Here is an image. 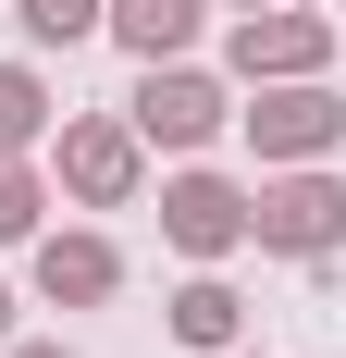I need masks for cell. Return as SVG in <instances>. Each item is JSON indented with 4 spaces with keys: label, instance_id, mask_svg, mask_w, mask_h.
<instances>
[{
    "label": "cell",
    "instance_id": "obj_11",
    "mask_svg": "<svg viewBox=\"0 0 346 358\" xmlns=\"http://www.w3.org/2000/svg\"><path fill=\"white\" fill-rule=\"evenodd\" d=\"M37 210H50V185L25 173V148H0V248H25V235H37Z\"/></svg>",
    "mask_w": 346,
    "mask_h": 358
},
{
    "label": "cell",
    "instance_id": "obj_1",
    "mask_svg": "<svg viewBox=\"0 0 346 358\" xmlns=\"http://www.w3.org/2000/svg\"><path fill=\"white\" fill-rule=\"evenodd\" d=\"M247 235L284 248V259H334L346 248V185L321 161H272V173L247 185Z\"/></svg>",
    "mask_w": 346,
    "mask_h": 358
},
{
    "label": "cell",
    "instance_id": "obj_9",
    "mask_svg": "<svg viewBox=\"0 0 346 358\" xmlns=\"http://www.w3.org/2000/svg\"><path fill=\"white\" fill-rule=\"evenodd\" d=\"M173 334L198 358H223V346H247V296L223 285V272H198V285H173Z\"/></svg>",
    "mask_w": 346,
    "mask_h": 358
},
{
    "label": "cell",
    "instance_id": "obj_3",
    "mask_svg": "<svg viewBox=\"0 0 346 358\" xmlns=\"http://www.w3.org/2000/svg\"><path fill=\"white\" fill-rule=\"evenodd\" d=\"M137 148H210L235 111H223V87H210L198 62H137Z\"/></svg>",
    "mask_w": 346,
    "mask_h": 358
},
{
    "label": "cell",
    "instance_id": "obj_7",
    "mask_svg": "<svg viewBox=\"0 0 346 358\" xmlns=\"http://www.w3.org/2000/svg\"><path fill=\"white\" fill-rule=\"evenodd\" d=\"M111 285H124V248L111 235H37V296L50 309H99Z\"/></svg>",
    "mask_w": 346,
    "mask_h": 358
},
{
    "label": "cell",
    "instance_id": "obj_10",
    "mask_svg": "<svg viewBox=\"0 0 346 358\" xmlns=\"http://www.w3.org/2000/svg\"><path fill=\"white\" fill-rule=\"evenodd\" d=\"M37 136H50V87L25 62H0V148H37Z\"/></svg>",
    "mask_w": 346,
    "mask_h": 358
},
{
    "label": "cell",
    "instance_id": "obj_16",
    "mask_svg": "<svg viewBox=\"0 0 346 358\" xmlns=\"http://www.w3.org/2000/svg\"><path fill=\"white\" fill-rule=\"evenodd\" d=\"M223 358H260V346H223Z\"/></svg>",
    "mask_w": 346,
    "mask_h": 358
},
{
    "label": "cell",
    "instance_id": "obj_8",
    "mask_svg": "<svg viewBox=\"0 0 346 358\" xmlns=\"http://www.w3.org/2000/svg\"><path fill=\"white\" fill-rule=\"evenodd\" d=\"M210 25V0H99V37H124L137 62H186Z\"/></svg>",
    "mask_w": 346,
    "mask_h": 358
},
{
    "label": "cell",
    "instance_id": "obj_15",
    "mask_svg": "<svg viewBox=\"0 0 346 358\" xmlns=\"http://www.w3.org/2000/svg\"><path fill=\"white\" fill-rule=\"evenodd\" d=\"M210 13H260V0H210Z\"/></svg>",
    "mask_w": 346,
    "mask_h": 358
},
{
    "label": "cell",
    "instance_id": "obj_13",
    "mask_svg": "<svg viewBox=\"0 0 346 358\" xmlns=\"http://www.w3.org/2000/svg\"><path fill=\"white\" fill-rule=\"evenodd\" d=\"M0 358H74V346H0Z\"/></svg>",
    "mask_w": 346,
    "mask_h": 358
},
{
    "label": "cell",
    "instance_id": "obj_12",
    "mask_svg": "<svg viewBox=\"0 0 346 358\" xmlns=\"http://www.w3.org/2000/svg\"><path fill=\"white\" fill-rule=\"evenodd\" d=\"M13 25L37 50H74V37H99V0H13Z\"/></svg>",
    "mask_w": 346,
    "mask_h": 358
},
{
    "label": "cell",
    "instance_id": "obj_17",
    "mask_svg": "<svg viewBox=\"0 0 346 358\" xmlns=\"http://www.w3.org/2000/svg\"><path fill=\"white\" fill-rule=\"evenodd\" d=\"M334 37H346V25H334Z\"/></svg>",
    "mask_w": 346,
    "mask_h": 358
},
{
    "label": "cell",
    "instance_id": "obj_6",
    "mask_svg": "<svg viewBox=\"0 0 346 358\" xmlns=\"http://www.w3.org/2000/svg\"><path fill=\"white\" fill-rule=\"evenodd\" d=\"M137 124H99V111H87V124H62V185L74 198H87V210H124V198H137Z\"/></svg>",
    "mask_w": 346,
    "mask_h": 358
},
{
    "label": "cell",
    "instance_id": "obj_5",
    "mask_svg": "<svg viewBox=\"0 0 346 358\" xmlns=\"http://www.w3.org/2000/svg\"><path fill=\"white\" fill-rule=\"evenodd\" d=\"M161 235H173L186 259H235V248H247V185L173 173V185H161Z\"/></svg>",
    "mask_w": 346,
    "mask_h": 358
},
{
    "label": "cell",
    "instance_id": "obj_14",
    "mask_svg": "<svg viewBox=\"0 0 346 358\" xmlns=\"http://www.w3.org/2000/svg\"><path fill=\"white\" fill-rule=\"evenodd\" d=\"M0 346H13V285H0Z\"/></svg>",
    "mask_w": 346,
    "mask_h": 358
},
{
    "label": "cell",
    "instance_id": "obj_4",
    "mask_svg": "<svg viewBox=\"0 0 346 358\" xmlns=\"http://www.w3.org/2000/svg\"><path fill=\"white\" fill-rule=\"evenodd\" d=\"M223 50H235L247 87H272V74H321V62H334V25H321V13L260 0V13H235V37H223Z\"/></svg>",
    "mask_w": 346,
    "mask_h": 358
},
{
    "label": "cell",
    "instance_id": "obj_2",
    "mask_svg": "<svg viewBox=\"0 0 346 358\" xmlns=\"http://www.w3.org/2000/svg\"><path fill=\"white\" fill-rule=\"evenodd\" d=\"M247 148L260 161H334L346 148V99L321 87V74H272V87H247Z\"/></svg>",
    "mask_w": 346,
    "mask_h": 358
}]
</instances>
